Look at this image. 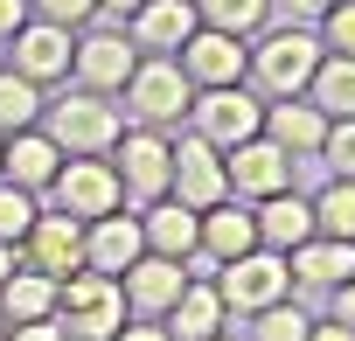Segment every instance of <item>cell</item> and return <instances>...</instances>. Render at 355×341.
Here are the masks:
<instances>
[{
  "label": "cell",
  "instance_id": "obj_1",
  "mask_svg": "<svg viewBox=\"0 0 355 341\" xmlns=\"http://www.w3.org/2000/svg\"><path fill=\"white\" fill-rule=\"evenodd\" d=\"M320 35L306 28V21H286V28H272L258 49H251V84H258V98H306V84H313V70H320Z\"/></svg>",
  "mask_w": 355,
  "mask_h": 341
},
{
  "label": "cell",
  "instance_id": "obj_2",
  "mask_svg": "<svg viewBox=\"0 0 355 341\" xmlns=\"http://www.w3.org/2000/svg\"><path fill=\"white\" fill-rule=\"evenodd\" d=\"M56 327H63V341H112L125 327V286L91 265L70 272L56 286Z\"/></svg>",
  "mask_w": 355,
  "mask_h": 341
},
{
  "label": "cell",
  "instance_id": "obj_3",
  "mask_svg": "<svg viewBox=\"0 0 355 341\" xmlns=\"http://www.w3.org/2000/svg\"><path fill=\"white\" fill-rule=\"evenodd\" d=\"M42 132L63 146V160H77V153H112L119 132H125V112H119L112 98H98V91H77V98H63V105L42 112Z\"/></svg>",
  "mask_w": 355,
  "mask_h": 341
},
{
  "label": "cell",
  "instance_id": "obj_4",
  "mask_svg": "<svg viewBox=\"0 0 355 341\" xmlns=\"http://www.w3.org/2000/svg\"><path fill=\"white\" fill-rule=\"evenodd\" d=\"M189 105H196V84H189V70L174 63V56H139V63H132V77H125V112H132L139 125L167 132V125H182Z\"/></svg>",
  "mask_w": 355,
  "mask_h": 341
},
{
  "label": "cell",
  "instance_id": "obj_5",
  "mask_svg": "<svg viewBox=\"0 0 355 341\" xmlns=\"http://www.w3.org/2000/svg\"><path fill=\"white\" fill-rule=\"evenodd\" d=\"M112 167H119V189H125V202H160L167 195V182H174V139L167 132H153V125H132V132H119V146L105 153Z\"/></svg>",
  "mask_w": 355,
  "mask_h": 341
},
{
  "label": "cell",
  "instance_id": "obj_6",
  "mask_svg": "<svg viewBox=\"0 0 355 341\" xmlns=\"http://www.w3.org/2000/svg\"><path fill=\"white\" fill-rule=\"evenodd\" d=\"M216 292H223L230 313H265V306H279L293 292V265H286V251L258 244V251H244V258H230L216 272Z\"/></svg>",
  "mask_w": 355,
  "mask_h": 341
},
{
  "label": "cell",
  "instance_id": "obj_7",
  "mask_svg": "<svg viewBox=\"0 0 355 341\" xmlns=\"http://www.w3.org/2000/svg\"><path fill=\"white\" fill-rule=\"evenodd\" d=\"M49 195H56V209H70L77 223H98V216L125 209V189H119V167H112L105 153H77V160H63V175L49 182Z\"/></svg>",
  "mask_w": 355,
  "mask_h": 341
},
{
  "label": "cell",
  "instance_id": "obj_8",
  "mask_svg": "<svg viewBox=\"0 0 355 341\" xmlns=\"http://www.w3.org/2000/svg\"><path fill=\"white\" fill-rule=\"evenodd\" d=\"M189 119H196V132H202L209 146H223V153L265 132V105H258V91H244V84H216V91H196Z\"/></svg>",
  "mask_w": 355,
  "mask_h": 341
},
{
  "label": "cell",
  "instance_id": "obj_9",
  "mask_svg": "<svg viewBox=\"0 0 355 341\" xmlns=\"http://www.w3.org/2000/svg\"><path fill=\"white\" fill-rule=\"evenodd\" d=\"M174 202H189L196 216L230 202V175H223V146H209L202 132H182L174 139V182H167Z\"/></svg>",
  "mask_w": 355,
  "mask_h": 341
},
{
  "label": "cell",
  "instance_id": "obj_10",
  "mask_svg": "<svg viewBox=\"0 0 355 341\" xmlns=\"http://www.w3.org/2000/svg\"><path fill=\"white\" fill-rule=\"evenodd\" d=\"M8 70H21L28 84H56V77H70V56H77V28H56V21H42V15H28L15 35H8Z\"/></svg>",
  "mask_w": 355,
  "mask_h": 341
},
{
  "label": "cell",
  "instance_id": "obj_11",
  "mask_svg": "<svg viewBox=\"0 0 355 341\" xmlns=\"http://www.w3.org/2000/svg\"><path fill=\"white\" fill-rule=\"evenodd\" d=\"M293 167H300V160H293L279 139H265V132L223 153V175H230V195H237V202H265V195H286V189H293Z\"/></svg>",
  "mask_w": 355,
  "mask_h": 341
},
{
  "label": "cell",
  "instance_id": "obj_12",
  "mask_svg": "<svg viewBox=\"0 0 355 341\" xmlns=\"http://www.w3.org/2000/svg\"><path fill=\"white\" fill-rule=\"evenodd\" d=\"M132 63H139L132 35H125V28H98V35H77L70 77H77V91H98V98H112V91H125Z\"/></svg>",
  "mask_w": 355,
  "mask_h": 341
},
{
  "label": "cell",
  "instance_id": "obj_13",
  "mask_svg": "<svg viewBox=\"0 0 355 341\" xmlns=\"http://www.w3.org/2000/svg\"><path fill=\"white\" fill-rule=\"evenodd\" d=\"M21 265H35V272H49V279L84 272V223H77L70 209H35V223H28V237H21Z\"/></svg>",
  "mask_w": 355,
  "mask_h": 341
},
{
  "label": "cell",
  "instance_id": "obj_14",
  "mask_svg": "<svg viewBox=\"0 0 355 341\" xmlns=\"http://www.w3.org/2000/svg\"><path fill=\"white\" fill-rule=\"evenodd\" d=\"M189 70V84L196 91H216V84H244V70H251V49H244V35H223V28H196L189 42H182V56H174Z\"/></svg>",
  "mask_w": 355,
  "mask_h": 341
},
{
  "label": "cell",
  "instance_id": "obj_15",
  "mask_svg": "<svg viewBox=\"0 0 355 341\" xmlns=\"http://www.w3.org/2000/svg\"><path fill=\"white\" fill-rule=\"evenodd\" d=\"M119 286H125V313H139V320H167V306L189 292V272H182V258H132L125 272H119Z\"/></svg>",
  "mask_w": 355,
  "mask_h": 341
},
{
  "label": "cell",
  "instance_id": "obj_16",
  "mask_svg": "<svg viewBox=\"0 0 355 341\" xmlns=\"http://www.w3.org/2000/svg\"><path fill=\"white\" fill-rule=\"evenodd\" d=\"M196 28H202L196 0H146V8L125 15V35H132L139 56H182V42H189Z\"/></svg>",
  "mask_w": 355,
  "mask_h": 341
},
{
  "label": "cell",
  "instance_id": "obj_17",
  "mask_svg": "<svg viewBox=\"0 0 355 341\" xmlns=\"http://www.w3.org/2000/svg\"><path fill=\"white\" fill-rule=\"evenodd\" d=\"M56 175H63V146H56L42 125L8 132V146H0V182H15V189H28V195H49Z\"/></svg>",
  "mask_w": 355,
  "mask_h": 341
},
{
  "label": "cell",
  "instance_id": "obj_18",
  "mask_svg": "<svg viewBox=\"0 0 355 341\" xmlns=\"http://www.w3.org/2000/svg\"><path fill=\"white\" fill-rule=\"evenodd\" d=\"M132 258H146V230H139V216L112 209V216L84 223V265H91V272H112V279H119Z\"/></svg>",
  "mask_w": 355,
  "mask_h": 341
},
{
  "label": "cell",
  "instance_id": "obj_19",
  "mask_svg": "<svg viewBox=\"0 0 355 341\" xmlns=\"http://www.w3.org/2000/svg\"><path fill=\"white\" fill-rule=\"evenodd\" d=\"M286 265H293V286L334 292V286H348V279H355V244H348V237H320V230H313Z\"/></svg>",
  "mask_w": 355,
  "mask_h": 341
},
{
  "label": "cell",
  "instance_id": "obj_20",
  "mask_svg": "<svg viewBox=\"0 0 355 341\" xmlns=\"http://www.w3.org/2000/svg\"><path fill=\"white\" fill-rule=\"evenodd\" d=\"M139 230H146V251H153V258H189V251L202 244V216H196L189 202H174V195L146 202V209H139Z\"/></svg>",
  "mask_w": 355,
  "mask_h": 341
},
{
  "label": "cell",
  "instance_id": "obj_21",
  "mask_svg": "<svg viewBox=\"0 0 355 341\" xmlns=\"http://www.w3.org/2000/svg\"><path fill=\"white\" fill-rule=\"evenodd\" d=\"M223 327H230V306H223L216 279H189V292L167 306V334L174 341H216Z\"/></svg>",
  "mask_w": 355,
  "mask_h": 341
},
{
  "label": "cell",
  "instance_id": "obj_22",
  "mask_svg": "<svg viewBox=\"0 0 355 341\" xmlns=\"http://www.w3.org/2000/svg\"><path fill=\"white\" fill-rule=\"evenodd\" d=\"M265 139H279L293 160H300V153H320L327 112H320L313 98H272V105H265Z\"/></svg>",
  "mask_w": 355,
  "mask_h": 341
},
{
  "label": "cell",
  "instance_id": "obj_23",
  "mask_svg": "<svg viewBox=\"0 0 355 341\" xmlns=\"http://www.w3.org/2000/svg\"><path fill=\"white\" fill-rule=\"evenodd\" d=\"M251 216H258V244H265V251H286V258H293V251L313 237V202H306L300 189H286V195H265Z\"/></svg>",
  "mask_w": 355,
  "mask_h": 341
},
{
  "label": "cell",
  "instance_id": "obj_24",
  "mask_svg": "<svg viewBox=\"0 0 355 341\" xmlns=\"http://www.w3.org/2000/svg\"><path fill=\"white\" fill-rule=\"evenodd\" d=\"M202 251L216 258V265H230V258H244V251H258V216H251V202H216V209H202Z\"/></svg>",
  "mask_w": 355,
  "mask_h": 341
},
{
  "label": "cell",
  "instance_id": "obj_25",
  "mask_svg": "<svg viewBox=\"0 0 355 341\" xmlns=\"http://www.w3.org/2000/svg\"><path fill=\"white\" fill-rule=\"evenodd\" d=\"M56 286H63V279H49V272H35V265H15V279L0 286L8 327H21V320H56Z\"/></svg>",
  "mask_w": 355,
  "mask_h": 341
},
{
  "label": "cell",
  "instance_id": "obj_26",
  "mask_svg": "<svg viewBox=\"0 0 355 341\" xmlns=\"http://www.w3.org/2000/svg\"><path fill=\"white\" fill-rule=\"evenodd\" d=\"M306 98H313L327 119H355V56H320Z\"/></svg>",
  "mask_w": 355,
  "mask_h": 341
},
{
  "label": "cell",
  "instance_id": "obj_27",
  "mask_svg": "<svg viewBox=\"0 0 355 341\" xmlns=\"http://www.w3.org/2000/svg\"><path fill=\"white\" fill-rule=\"evenodd\" d=\"M42 84H28L21 70H8L0 63V132H28V125H42Z\"/></svg>",
  "mask_w": 355,
  "mask_h": 341
},
{
  "label": "cell",
  "instance_id": "obj_28",
  "mask_svg": "<svg viewBox=\"0 0 355 341\" xmlns=\"http://www.w3.org/2000/svg\"><path fill=\"white\" fill-rule=\"evenodd\" d=\"M196 15H202V28L258 35V28H265V15H272V0H196Z\"/></svg>",
  "mask_w": 355,
  "mask_h": 341
},
{
  "label": "cell",
  "instance_id": "obj_29",
  "mask_svg": "<svg viewBox=\"0 0 355 341\" xmlns=\"http://www.w3.org/2000/svg\"><path fill=\"white\" fill-rule=\"evenodd\" d=\"M313 230H320V237H348V244H355V182H341V175H334V182L313 195Z\"/></svg>",
  "mask_w": 355,
  "mask_h": 341
},
{
  "label": "cell",
  "instance_id": "obj_30",
  "mask_svg": "<svg viewBox=\"0 0 355 341\" xmlns=\"http://www.w3.org/2000/svg\"><path fill=\"white\" fill-rule=\"evenodd\" d=\"M313 334V313H300V306H265V313H251V327H244V341H306Z\"/></svg>",
  "mask_w": 355,
  "mask_h": 341
},
{
  "label": "cell",
  "instance_id": "obj_31",
  "mask_svg": "<svg viewBox=\"0 0 355 341\" xmlns=\"http://www.w3.org/2000/svg\"><path fill=\"white\" fill-rule=\"evenodd\" d=\"M28 223H35V195L15 189V182H0V244H15V251H21Z\"/></svg>",
  "mask_w": 355,
  "mask_h": 341
},
{
  "label": "cell",
  "instance_id": "obj_32",
  "mask_svg": "<svg viewBox=\"0 0 355 341\" xmlns=\"http://www.w3.org/2000/svg\"><path fill=\"white\" fill-rule=\"evenodd\" d=\"M320 160H327V175L355 182V119H327V139H320Z\"/></svg>",
  "mask_w": 355,
  "mask_h": 341
},
{
  "label": "cell",
  "instance_id": "obj_33",
  "mask_svg": "<svg viewBox=\"0 0 355 341\" xmlns=\"http://www.w3.org/2000/svg\"><path fill=\"white\" fill-rule=\"evenodd\" d=\"M313 28H320V49L327 56H355V0H334Z\"/></svg>",
  "mask_w": 355,
  "mask_h": 341
},
{
  "label": "cell",
  "instance_id": "obj_34",
  "mask_svg": "<svg viewBox=\"0 0 355 341\" xmlns=\"http://www.w3.org/2000/svg\"><path fill=\"white\" fill-rule=\"evenodd\" d=\"M28 8H35L42 21H56V28H84V21L98 15V0H28Z\"/></svg>",
  "mask_w": 355,
  "mask_h": 341
},
{
  "label": "cell",
  "instance_id": "obj_35",
  "mask_svg": "<svg viewBox=\"0 0 355 341\" xmlns=\"http://www.w3.org/2000/svg\"><path fill=\"white\" fill-rule=\"evenodd\" d=\"M0 341H63V327L56 320H21V327H8Z\"/></svg>",
  "mask_w": 355,
  "mask_h": 341
},
{
  "label": "cell",
  "instance_id": "obj_36",
  "mask_svg": "<svg viewBox=\"0 0 355 341\" xmlns=\"http://www.w3.org/2000/svg\"><path fill=\"white\" fill-rule=\"evenodd\" d=\"M28 15H35L28 0H0V49H8V35H15V28H21Z\"/></svg>",
  "mask_w": 355,
  "mask_h": 341
},
{
  "label": "cell",
  "instance_id": "obj_37",
  "mask_svg": "<svg viewBox=\"0 0 355 341\" xmlns=\"http://www.w3.org/2000/svg\"><path fill=\"white\" fill-rule=\"evenodd\" d=\"M112 341H174V334H167L160 320H125V327H119Z\"/></svg>",
  "mask_w": 355,
  "mask_h": 341
},
{
  "label": "cell",
  "instance_id": "obj_38",
  "mask_svg": "<svg viewBox=\"0 0 355 341\" xmlns=\"http://www.w3.org/2000/svg\"><path fill=\"white\" fill-rule=\"evenodd\" d=\"M279 8H286V15H293V21H320V15H327V8H334V0H279Z\"/></svg>",
  "mask_w": 355,
  "mask_h": 341
},
{
  "label": "cell",
  "instance_id": "obj_39",
  "mask_svg": "<svg viewBox=\"0 0 355 341\" xmlns=\"http://www.w3.org/2000/svg\"><path fill=\"white\" fill-rule=\"evenodd\" d=\"M306 341H355V327H348V320H313Z\"/></svg>",
  "mask_w": 355,
  "mask_h": 341
},
{
  "label": "cell",
  "instance_id": "obj_40",
  "mask_svg": "<svg viewBox=\"0 0 355 341\" xmlns=\"http://www.w3.org/2000/svg\"><path fill=\"white\" fill-rule=\"evenodd\" d=\"M334 320H348V327H355V279H348V286H334Z\"/></svg>",
  "mask_w": 355,
  "mask_h": 341
},
{
  "label": "cell",
  "instance_id": "obj_41",
  "mask_svg": "<svg viewBox=\"0 0 355 341\" xmlns=\"http://www.w3.org/2000/svg\"><path fill=\"white\" fill-rule=\"evenodd\" d=\"M15 265H21V251H15V244H0V286L15 279Z\"/></svg>",
  "mask_w": 355,
  "mask_h": 341
},
{
  "label": "cell",
  "instance_id": "obj_42",
  "mask_svg": "<svg viewBox=\"0 0 355 341\" xmlns=\"http://www.w3.org/2000/svg\"><path fill=\"white\" fill-rule=\"evenodd\" d=\"M98 8H112V15H132V8H146V0H98Z\"/></svg>",
  "mask_w": 355,
  "mask_h": 341
},
{
  "label": "cell",
  "instance_id": "obj_43",
  "mask_svg": "<svg viewBox=\"0 0 355 341\" xmlns=\"http://www.w3.org/2000/svg\"><path fill=\"white\" fill-rule=\"evenodd\" d=\"M0 334H8V306H0Z\"/></svg>",
  "mask_w": 355,
  "mask_h": 341
},
{
  "label": "cell",
  "instance_id": "obj_44",
  "mask_svg": "<svg viewBox=\"0 0 355 341\" xmlns=\"http://www.w3.org/2000/svg\"><path fill=\"white\" fill-rule=\"evenodd\" d=\"M216 341H237V334H216Z\"/></svg>",
  "mask_w": 355,
  "mask_h": 341
},
{
  "label": "cell",
  "instance_id": "obj_45",
  "mask_svg": "<svg viewBox=\"0 0 355 341\" xmlns=\"http://www.w3.org/2000/svg\"><path fill=\"white\" fill-rule=\"evenodd\" d=\"M0 146H8V132H0Z\"/></svg>",
  "mask_w": 355,
  "mask_h": 341
}]
</instances>
